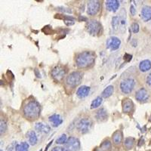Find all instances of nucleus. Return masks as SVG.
Segmentation results:
<instances>
[{
    "mask_svg": "<svg viewBox=\"0 0 151 151\" xmlns=\"http://www.w3.org/2000/svg\"><path fill=\"white\" fill-rule=\"evenodd\" d=\"M40 111H41V108H40V104L35 100L28 101L25 104L23 109L24 116L29 120L37 119L40 115Z\"/></svg>",
    "mask_w": 151,
    "mask_h": 151,
    "instance_id": "f257e3e1",
    "label": "nucleus"
},
{
    "mask_svg": "<svg viewBox=\"0 0 151 151\" xmlns=\"http://www.w3.org/2000/svg\"><path fill=\"white\" fill-rule=\"evenodd\" d=\"M95 54L91 51H85L78 54L76 57V64L80 69L88 68L94 64Z\"/></svg>",
    "mask_w": 151,
    "mask_h": 151,
    "instance_id": "f03ea898",
    "label": "nucleus"
},
{
    "mask_svg": "<svg viewBox=\"0 0 151 151\" xmlns=\"http://www.w3.org/2000/svg\"><path fill=\"white\" fill-rule=\"evenodd\" d=\"M83 79V73L79 71H75L69 74L66 78V83L70 87L74 88L79 86Z\"/></svg>",
    "mask_w": 151,
    "mask_h": 151,
    "instance_id": "7ed1b4c3",
    "label": "nucleus"
},
{
    "mask_svg": "<svg viewBox=\"0 0 151 151\" xmlns=\"http://www.w3.org/2000/svg\"><path fill=\"white\" fill-rule=\"evenodd\" d=\"M135 86V80L132 78L125 79L120 83V90L124 94H130L134 89Z\"/></svg>",
    "mask_w": 151,
    "mask_h": 151,
    "instance_id": "20e7f679",
    "label": "nucleus"
},
{
    "mask_svg": "<svg viewBox=\"0 0 151 151\" xmlns=\"http://www.w3.org/2000/svg\"><path fill=\"white\" fill-rule=\"evenodd\" d=\"M65 148L68 151H80V141L77 137H70L65 143Z\"/></svg>",
    "mask_w": 151,
    "mask_h": 151,
    "instance_id": "39448f33",
    "label": "nucleus"
},
{
    "mask_svg": "<svg viewBox=\"0 0 151 151\" xmlns=\"http://www.w3.org/2000/svg\"><path fill=\"white\" fill-rule=\"evenodd\" d=\"M86 29L91 35H97L101 30V24L96 20H91L86 24Z\"/></svg>",
    "mask_w": 151,
    "mask_h": 151,
    "instance_id": "423d86ee",
    "label": "nucleus"
},
{
    "mask_svg": "<svg viewBox=\"0 0 151 151\" xmlns=\"http://www.w3.org/2000/svg\"><path fill=\"white\" fill-rule=\"evenodd\" d=\"M91 126V122L89 119L83 118L79 121L76 125V129L78 132L81 134H86L90 130Z\"/></svg>",
    "mask_w": 151,
    "mask_h": 151,
    "instance_id": "0eeeda50",
    "label": "nucleus"
},
{
    "mask_svg": "<svg viewBox=\"0 0 151 151\" xmlns=\"http://www.w3.org/2000/svg\"><path fill=\"white\" fill-rule=\"evenodd\" d=\"M101 9V3L99 1L91 0L87 3V13L88 15L94 16L98 13Z\"/></svg>",
    "mask_w": 151,
    "mask_h": 151,
    "instance_id": "6e6552de",
    "label": "nucleus"
},
{
    "mask_svg": "<svg viewBox=\"0 0 151 151\" xmlns=\"http://www.w3.org/2000/svg\"><path fill=\"white\" fill-rule=\"evenodd\" d=\"M66 73H67V70L64 67L58 65L56 66L55 68H53V70L51 72V74H52V76L55 80L60 81L62 80V79L66 75Z\"/></svg>",
    "mask_w": 151,
    "mask_h": 151,
    "instance_id": "1a4fd4ad",
    "label": "nucleus"
},
{
    "mask_svg": "<svg viewBox=\"0 0 151 151\" xmlns=\"http://www.w3.org/2000/svg\"><path fill=\"white\" fill-rule=\"evenodd\" d=\"M121 45V41L119 38L116 36L110 37L106 41V47L111 51H116L118 49Z\"/></svg>",
    "mask_w": 151,
    "mask_h": 151,
    "instance_id": "9d476101",
    "label": "nucleus"
},
{
    "mask_svg": "<svg viewBox=\"0 0 151 151\" xmlns=\"http://www.w3.org/2000/svg\"><path fill=\"white\" fill-rule=\"evenodd\" d=\"M135 98L137 101L146 102L149 99V94L144 88H141L139 90H137L135 94Z\"/></svg>",
    "mask_w": 151,
    "mask_h": 151,
    "instance_id": "9b49d317",
    "label": "nucleus"
},
{
    "mask_svg": "<svg viewBox=\"0 0 151 151\" xmlns=\"http://www.w3.org/2000/svg\"><path fill=\"white\" fill-rule=\"evenodd\" d=\"M105 5L107 10L110 12H115L119 7V2L117 0H107L105 2Z\"/></svg>",
    "mask_w": 151,
    "mask_h": 151,
    "instance_id": "f8f14e48",
    "label": "nucleus"
},
{
    "mask_svg": "<svg viewBox=\"0 0 151 151\" xmlns=\"http://www.w3.org/2000/svg\"><path fill=\"white\" fill-rule=\"evenodd\" d=\"M49 122L52 123V126L55 128L58 127L59 125H60L63 122V119H62L61 116L58 114H53V115L50 116L48 118Z\"/></svg>",
    "mask_w": 151,
    "mask_h": 151,
    "instance_id": "ddd939ff",
    "label": "nucleus"
},
{
    "mask_svg": "<svg viewBox=\"0 0 151 151\" xmlns=\"http://www.w3.org/2000/svg\"><path fill=\"white\" fill-rule=\"evenodd\" d=\"M35 129L36 132L39 133H43V134H47L51 131V128L47 124L43 123V122H38L35 125Z\"/></svg>",
    "mask_w": 151,
    "mask_h": 151,
    "instance_id": "4468645a",
    "label": "nucleus"
},
{
    "mask_svg": "<svg viewBox=\"0 0 151 151\" xmlns=\"http://www.w3.org/2000/svg\"><path fill=\"white\" fill-rule=\"evenodd\" d=\"M134 108V103L129 98H126L122 102V110L124 113H128L132 111Z\"/></svg>",
    "mask_w": 151,
    "mask_h": 151,
    "instance_id": "2eb2a0df",
    "label": "nucleus"
},
{
    "mask_svg": "<svg viewBox=\"0 0 151 151\" xmlns=\"http://www.w3.org/2000/svg\"><path fill=\"white\" fill-rule=\"evenodd\" d=\"M141 17L144 21H149L151 20V6L145 5L141 10Z\"/></svg>",
    "mask_w": 151,
    "mask_h": 151,
    "instance_id": "dca6fc26",
    "label": "nucleus"
},
{
    "mask_svg": "<svg viewBox=\"0 0 151 151\" xmlns=\"http://www.w3.org/2000/svg\"><path fill=\"white\" fill-rule=\"evenodd\" d=\"M90 92V87L86 86H83L78 88L76 91V95L79 98H84L88 95Z\"/></svg>",
    "mask_w": 151,
    "mask_h": 151,
    "instance_id": "f3484780",
    "label": "nucleus"
},
{
    "mask_svg": "<svg viewBox=\"0 0 151 151\" xmlns=\"http://www.w3.org/2000/svg\"><path fill=\"white\" fill-rule=\"evenodd\" d=\"M112 139H113V144H115V145H120L122 142V140H123L122 132L119 130L113 133Z\"/></svg>",
    "mask_w": 151,
    "mask_h": 151,
    "instance_id": "a211bd4d",
    "label": "nucleus"
},
{
    "mask_svg": "<svg viewBox=\"0 0 151 151\" xmlns=\"http://www.w3.org/2000/svg\"><path fill=\"white\" fill-rule=\"evenodd\" d=\"M95 117L98 122H104V121L106 120V119L108 117V114L104 108H101L97 111Z\"/></svg>",
    "mask_w": 151,
    "mask_h": 151,
    "instance_id": "6ab92c4d",
    "label": "nucleus"
},
{
    "mask_svg": "<svg viewBox=\"0 0 151 151\" xmlns=\"http://www.w3.org/2000/svg\"><path fill=\"white\" fill-rule=\"evenodd\" d=\"M26 137L29 140V142L30 144V145L34 146V145H36L37 144L38 137L36 136V134L35 132H33V131H29V132H28L27 133Z\"/></svg>",
    "mask_w": 151,
    "mask_h": 151,
    "instance_id": "aec40b11",
    "label": "nucleus"
},
{
    "mask_svg": "<svg viewBox=\"0 0 151 151\" xmlns=\"http://www.w3.org/2000/svg\"><path fill=\"white\" fill-rule=\"evenodd\" d=\"M139 69L141 72H147L151 69V62L149 60H144L140 63Z\"/></svg>",
    "mask_w": 151,
    "mask_h": 151,
    "instance_id": "412c9836",
    "label": "nucleus"
},
{
    "mask_svg": "<svg viewBox=\"0 0 151 151\" xmlns=\"http://www.w3.org/2000/svg\"><path fill=\"white\" fill-rule=\"evenodd\" d=\"M113 91H114V88L113 86H107L102 92V97L104 98H109L113 94Z\"/></svg>",
    "mask_w": 151,
    "mask_h": 151,
    "instance_id": "4be33fe9",
    "label": "nucleus"
},
{
    "mask_svg": "<svg viewBox=\"0 0 151 151\" xmlns=\"http://www.w3.org/2000/svg\"><path fill=\"white\" fill-rule=\"evenodd\" d=\"M134 142H135V139L134 137H129L127 138H125V141H124V144H125V147L126 149L130 150L132 149L134 145Z\"/></svg>",
    "mask_w": 151,
    "mask_h": 151,
    "instance_id": "5701e85b",
    "label": "nucleus"
},
{
    "mask_svg": "<svg viewBox=\"0 0 151 151\" xmlns=\"http://www.w3.org/2000/svg\"><path fill=\"white\" fill-rule=\"evenodd\" d=\"M29 150V144L27 142H21L17 144L15 151H28Z\"/></svg>",
    "mask_w": 151,
    "mask_h": 151,
    "instance_id": "b1692460",
    "label": "nucleus"
},
{
    "mask_svg": "<svg viewBox=\"0 0 151 151\" xmlns=\"http://www.w3.org/2000/svg\"><path fill=\"white\" fill-rule=\"evenodd\" d=\"M102 101H103V100H102L101 97H98V98H96L92 102H91V109L98 108V106H101V104H102Z\"/></svg>",
    "mask_w": 151,
    "mask_h": 151,
    "instance_id": "393cba45",
    "label": "nucleus"
},
{
    "mask_svg": "<svg viewBox=\"0 0 151 151\" xmlns=\"http://www.w3.org/2000/svg\"><path fill=\"white\" fill-rule=\"evenodd\" d=\"M101 149L103 150L104 151H108L111 148V142L108 140L104 141L101 144Z\"/></svg>",
    "mask_w": 151,
    "mask_h": 151,
    "instance_id": "a878e982",
    "label": "nucleus"
},
{
    "mask_svg": "<svg viewBox=\"0 0 151 151\" xmlns=\"http://www.w3.org/2000/svg\"><path fill=\"white\" fill-rule=\"evenodd\" d=\"M120 22L121 21L120 19H119V17H118V16L113 17V18H112V27H113V29H117L119 25V24H120Z\"/></svg>",
    "mask_w": 151,
    "mask_h": 151,
    "instance_id": "bb28decb",
    "label": "nucleus"
},
{
    "mask_svg": "<svg viewBox=\"0 0 151 151\" xmlns=\"http://www.w3.org/2000/svg\"><path fill=\"white\" fill-rule=\"evenodd\" d=\"M67 137L65 134H63L60 136V137L56 140V143L58 144H64L67 142Z\"/></svg>",
    "mask_w": 151,
    "mask_h": 151,
    "instance_id": "cd10ccee",
    "label": "nucleus"
},
{
    "mask_svg": "<svg viewBox=\"0 0 151 151\" xmlns=\"http://www.w3.org/2000/svg\"><path fill=\"white\" fill-rule=\"evenodd\" d=\"M6 130H7V124H6L5 121L1 120V122H0V133H1V134L5 133Z\"/></svg>",
    "mask_w": 151,
    "mask_h": 151,
    "instance_id": "c85d7f7f",
    "label": "nucleus"
},
{
    "mask_svg": "<svg viewBox=\"0 0 151 151\" xmlns=\"http://www.w3.org/2000/svg\"><path fill=\"white\" fill-rule=\"evenodd\" d=\"M131 29H132V32L134 33H137L139 32V25L137 23H133L132 24V27H131Z\"/></svg>",
    "mask_w": 151,
    "mask_h": 151,
    "instance_id": "c756f323",
    "label": "nucleus"
},
{
    "mask_svg": "<svg viewBox=\"0 0 151 151\" xmlns=\"http://www.w3.org/2000/svg\"><path fill=\"white\" fill-rule=\"evenodd\" d=\"M52 151H68L65 147H55L52 150Z\"/></svg>",
    "mask_w": 151,
    "mask_h": 151,
    "instance_id": "7c9ffc66",
    "label": "nucleus"
},
{
    "mask_svg": "<svg viewBox=\"0 0 151 151\" xmlns=\"http://www.w3.org/2000/svg\"><path fill=\"white\" fill-rule=\"evenodd\" d=\"M132 56L131 55H129V54H125V56H124V60H125L126 62H129L131 60H132Z\"/></svg>",
    "mask_w": 151,
    "mask_h": 151,
    "instance_id": "2f4dec72",
    "label": "nucleus"
},
{
    "mask_svg": "<svg viewBox=\"0 0 151 151\" xmlns=\"http://www.w3.org/2000/svg\"><path fill=\"white\" fill-rule=\"evenodd\" d=\"M130 13L132 16H134V14H136V9L134 5H132L130 6Z\"/></svg>",
    "mask_w": 151,
    "mask_h": 151,
    "instance_id": "473e14b6",
    "label": "nucleus"
},
{
    "mask_svg": "<svg viewBox=\"0 0 151 151\" xmlns=\"http://www.w3.org/2000/svg\"><path fill=\"white\" fill-rule=\"evenodd\" d=\"M64 23L67 26H71L74 24V20H67V21H64Z\"/></svg>",
    "mask_w": 151,
    "mask_h": 151,
    "instance_id": "72a5a7b5",
    "label": "nucleus"
},
{
    "mask_svg": "<svg viewBox=\"0 0 151 151\" xmlns=\"http://www.w3.org/2000/svg\"><path fill=\"white\" fill-rule=\"evenodd\" d=\"M146 82H147V84L151 88V73L147 76V77L146 79Z\"/></svg>",
    "mask_w": 151,
    "mask_h": 151,
    "instance_id": "f704fd0d",
    "label": "nucleus"
},
{
    "mask_svg": "<svg viewBox=\"0 0 151 151\" xmlns=\"http://www.w3.org/2000/svg\"><path fill=\"white\" fill-rule=\"evenodd\" d=\"M52 142H53V141H50V143H49V144H48V145H47V147H45V151H47V150H48V147H50V145H51V144H52Z\"/></svg>",
    "mask_w": 151,
    "mask_h": 151,
    "instance_id": "c9c22d12",
    "label": "nucleus"
},
{
    "mask_svg": "<svg viewBox=\"0 0 151 151\" xmlns=\"http://www.w3.org/2000/svg\"><path fill=\"white\" fill-rule=\"evenodd\" d=\"M94 151H104L103 150H101V148H98V149H96Z\"/></svg>",
    "mask_w": 151,
    "mask_h": 151,
    "instance_id": "e433bc0d",
    "label": "nucleus"
},
{
    "mask_svg": "<svg viewBox=\"0 0 151 151\" xmlns=\"http://www.w3.org/2000/svg\"><path fill=\"white\" fill-rule=\"evenodd\" d=\"M0 151H2V150H0Z\"/></svg>",
    "mask_w": 151,
    "mask_h": 151,
    "instance_id": "4c0bfd02",
    "label": "nucleus"
},
{
    "mask_svg": "<svg viewBox=\"0 0 151 151\" xmlns=\"http://www.w3.org/2000/svg\"><path fill=\"white\" fill-rule=\"evenodd\" d=\"M40 151H42V150H40Z\"/></svg>",
    "mask_w": 151,
    "mask_h": 151,
    "instance_id": "58836bf2",
    "label": "nucleus"
}]
</instances>
